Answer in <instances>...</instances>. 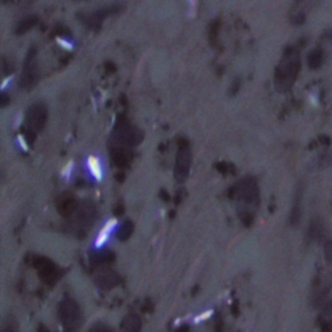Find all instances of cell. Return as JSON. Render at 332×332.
<instances>
[{"mask_svg": "<svg viewBox=\"0 0 332 332\" xmlns=\"http://www.w3.org/2000/svg\"><path fill=\"white\" fill-rule=\"evenodd\" d=\"M301 68V60L297 51L287 52L275 69L274 83L279 93H287L292 89Z\"/></svg>", "mask_w": 332, "mask_h": 332, "instance_id": "cell-1", "label": "cell"}, {"mask_svg": "<svg viewBox=\"0 0 332 332\" xmlns=\"http://www.w3.org/2000/svg\"><path fill=\"white\" fill-rule=\"evenodd\" d=\"M142 139H143V135L141 131L131 124L124 121V122L117 124L116 129H114L113 135H112L114 145L112 147H122L130 149L131 147H135L141 143Z\"/></svg>", "mask_w": 332, "mask_h": 332, "instance_id": "cell-2", "label": "cell"}, {"mask_svg": "<svg viewBox=\"0 0 332 332\" xmlns=\"http://www.w3.org/2000/svg\"><path fill=\"white\" fill-rule=\"evenodd\" d=\"M58 317L66 329H76L81 321V309L76 300L69 296L62 298L58 305Z\"/></svg>", "mask_w": 332, "mask_h": 332, "instance_id": "cell-3", "label": "cell"}, {"mask_svg": "<svg viewBox=\"0 0 332 332\" xmlns=\"http://www.w3.org/2000/svg\"><path fill=\"white\" fill-rule=\"evenodd\" d=\"M235 196L239 201L249 204V205H257L260 199V191H258L256 181L253 178H245L240 181L239 185L235 187Z\"/></svg>", "mask_w": 332, "mask_h": 332, "instance_id": "cell-4", "label": "cell"}, {"mask_svg": "<svg viewBox=\"0 0 332 332\" xmlns=\"http://www.w3.org/2000/svg\"><path fill=\"white\" fill-rule=\"evenodd\" d=\"M191 164L192 154L189 144H182V145H179L178 152H177V158H175L174 175L177 181L183 182L189 178Z\"/></svg>", "mask_w": 332, "mask_h": 332, "instance_id": "cell-5", "label": "cell"}, {"mask_svg": "<svg viewBox=\"0 0 332 332\" xmlns=\"http://www.w3.org/2000/svg\"><path fill=\"white\" fill-rule=\"evenodd\" d=\"M35 57H37V53L33 48L29 51L28 57L25 60L24 70H22V76L20 79V85L24 89H31L38 81V64H37V58Z\"/></svg>", "mask_w": 332, "mask_h": 332, "instance_id": "cell-6", "label": "cell"}, {"mask_svg": "<svg viewBox=\"0 0 332 332\" xmlns=\"http://www.w3.org/2000/svg\"><path fill=\"white\" fill-rule=\"evenodd\" d=\"M47 122V108L43 103H35L26 112V125L30 130L38 133L45 129Z\"/></svg>", "mask_w": 332, "mask_h": 332, "instance_id": "cell-7", "label": "cell"}, {"mask_svg": "<svg viewBox=\"0 0 332 332\" xmlns=\"http://www.w3.org/2000/svg\"><path fill=\"white\" fill-rule=\"evenodd\" d=\"M96 217V209L94 204L90 201H85L79 205L77 212L74 213V222L79 229H86L93 225Z\"/></svg>", "mask_w": 332, "mask_h": 332, "instance_id": "cell-8", "label": "cell"}, {"mask_svg": "<svg viewBox=\"0 0 332 332\" xmlns=\"http://www.w3.org/2000/svg\"><path fill=\"white\" fill-rule=\"evenodd\" d=\"M78 204H77L74 196L68 195V193H64L58 197L57 200V209L60 214L64 217H70L74 216V213L77 212L78 209Z\"/></svg>", "mask_w": 332, "mask_h": 332, "instance_id": "cell-9", "label": "cell"}, {"mask_svg": "<svg viewBox=\"0 0 332 332\" xmlns=\"http://www.w3.org/2000/svg\"><path fill=\"white\" fill-rule=\"evenodd\" d=\"M118 282H120V278L114 271L104 270L96 275V285L104 288V289H109V288L114 287V285H118Z\"/></svg>", "mask_w": 332, "mask_h": 332, "instance_id": "cell-10", "label": "cell"}, {"mask_svg": "<svg viewBox=\"0 0 332 332\" xmlns=\"http://www.w3.org/2000/svg\"><path fill=\"white\" fill-rule=\"evenodd\" d=\"M142 319L135 313H129L121 323V332H141Z\"/></svg>", "mask_w": 332, "mask_h": 332, "instance_id": "cell-11", "label": "cell"}, {"mask_svg": "<svg viewBox=\"0 0 332 332\" xmlns=\"http://www.w3.org/2000/svg\"><path fill=\"white\" fill-rule=\"evenodd\" d=\"M37 267H38L39 275L45 279V282H53V279L56 278V273H57L55 265L48 260L41 258L37 264Z\"/></svg>", "mask_w": 332, "mask_h": 332, "instance_id": "cell-12", "label": "cell"}, {"mask_svg": "<svg viewBox=\"0 0 332 332\" xmlns=\"http://www.w3.org/2000/svg\"><path fill=\"white\" fill-rule=\"evenodd\" d=\"M323 234H325V226L322 221L319 218H314L309 227V237L313 240H319L323 237Z\"/></svg>", "mask_w": 332, "mask_h": 332, "instance_id": "cell-13", "label": "cell"}, {"mask_svg": "<svg viewBox=\"0 0 332 332\" xmlns=\"http://www.w3.org/2000/svg\"><path fill=\"white\" fill-rule=\"evenodd\" d=\"M323 62V52L322 49H313L308 55V65L312 69H318Z\"/></svg>", "mask_w": 332, "mask_h": 332, "instance_id": "cell-14", "label": "cell"}, {"mask_svg": "<svg viewBox=\"0 0 332 332\" xmlns=\"http://www.w3.org/2000/svg\"><path fill=\"white\" fill-rule=\"evenodd\" d=\"M133 231H134V225L130 222V221H126V222L122 223V225L118 227V230H117V237L120 240H127L131 235H133Z\"/></svg>", "mask_w": 332, "mask_h": 332, "instance_id": "cell-15", "label": "cell"}, {"mask_svg": "<svg viewBox=\"0 0 332 332\" xmlns=\"http://www.w3.org/2000/svg\"><path fill=\"white\" fill-rule=\"evenodd\" d=\"M322 326L326 329L332 330V300L325 305L322 312Z\"/></svg>", "mask_w": 332, "mask_h": 332, "instance_id": "cell-16", "label": "cell"}, {"mask_svg": "<svg viewBox=\"0 0 332 332\" xmlns=\"http://www.w3.org/2000/svg\"><path fill=\"white\" fill-rule=\"evenodd\" d=\"M300 217H301V208H300V197H297V200L294 201V205L291 212L292 225H297L298 221H300Z\"/></svg>", "mask_w": 332, "mask_h": 332, "instance_id": "cell-17", "label": "cell"}, {"mask_svg": "<svg viewBox=\"0 0 332 332\" xmlns=\"http://www.w3.org/2000/svg\"><path fill=\"white\" fill-rule=\"evenodd\" d=\"M325 258L329 264H332V240L326 241L325 244Z\"/></svg>", "mask_w": 332, "mask_h": 332, "instance_id": "cell-18", "label": "cell"}, {"mask_svg": "<svg viewBox=\"0 0 332 332\" xmlns=\"http://www.w3.org/2000/svg\"><path fill=\"white\" fill-rule=\"evenodd\" d=\"M91 332H110V331L108 329H105V327H103V326H96V327H94V329L91 330Z\"/></svg>", "mask_w": 332, "mask_h": 332, "instance_id": "cell-19", "label": "cell"}, {"mask_svg": "<svg viewBox=\"0 0 332 332\" xmlns=\"http://www.w3.org/2000/svg\"><path fill=\"white\" fill-rule=\"evenodd\" d=\"M1 332H16L14 331V327L10 323H8V325H4L3 330H1Z\"/></svg>", "mask_w": 332, "mask_h": 332, "instance_id": "cell-20", "label": "cell"}, {"mask_svg": "<svg viewBox=\"0 0 332 332\" xmlns=\"http://www.w3.org/2000/svg\"><path fill=\"white\" fill-rule=\"evenodd\" d=\"M187 331H189V327H181L177 332H187Z\"/></svg>", "mask_w": 332, "mask_h": 332, "instance_id": "cell-21", "label": "cell"}]
</instances>
